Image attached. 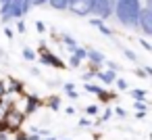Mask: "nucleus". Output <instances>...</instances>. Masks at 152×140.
Segmentation results:
<instances>
[{"label": "nucleus", "instance_id": "nucleus-1", "mask_svg": "<svg viewBox=\"0 0 152 140\" xmlns=\"http://www.w3.org/2000/svg\"><path fill=\"white\" fill-rule=\"evenodd\" d=\"M142 2L140 0H115V11L113 15L123 27L137 29V15H140Z\"/></svg>", "mask_w": 152, "mask_h": 140}, {"label": "nucleus", "instance_id": "nucleus-2", "mask_svg": "<svg viewBox=\"0 0 152 140\" xmlns=\"http://www.w3.org/2000/svg\"><path fill=\"white\" fill-rule=\"evenodd\" d=\"M31 11L29 0H4L0 2V19L2 23H9L11 19H21Z\"/></svg>", "mask_w": 152, "mask_h": 140}, {"label": "nucleus", "instance_id": "nucleus-3", "mask_svg": "<svg viewBox=\"0 0 152 140\" xmlns=\"http://www.w3.org/2000/svg\"><path fill=\"white\" fill-rule=\"evenodd\" d=\"M137 29H142L144 36H152V7L142 4L137 15Z\"/></svg>", "mask_w": 152, "mask_h": 140}, {"label": "nucleus", "instance_id": "nucleus-4", "mask_svg": "<svg viewBox=\"0 0 152 140\" xmlns=\"http://www.w3.org/2000/svg\"><path fill=\"white\" fill-rule=\"evenodd\" d=\"M113 11H115V0H94L92 13H94L98 19L106 21V19L113 15Z\"/></svg>", "mask_w": 152, "mask_h": 140}, {"label": "nucleus", "instance_id": "nucleus-5", "mask_svg": "<svg viewBox=\"0 0 152 140\" xmlns=\"http://www.w3.org/2000/svg\"><path fill=\"white\" fill-rule=\"evenodd\" d=\"M92 7H94V0H69V4H67V9L79 17L92 15Z\"/></svg>", "mask_w": 152, "mask_h": 140}, {"label": "nucleus", "instance_id": "nucleus-6", "mask_svg": "<svg viewBox=\"0 0 152 140\" xmlns=\"http://www.w3.org/2000/svg\"><path fill=\"white\" fill-rule=\"evenodd\" d=\"M86 59H88L90 63H94V65H102V63H106V57H104L102 52H98V50H88Z\"/></svg>", "mask_w": 152, "mask_h": 140}, {"label": "nucleus", "instance_id": "nucleus-7", "mask_svg": "<svg viewBox=\"0 0 152 140\" xmlns=\"http://www.w3.org/2000/svg\"><path fill=\"white\" fill-rule=\"evenodd\" d=\"M42 63H44V65H52V67H56V69L63 67V63H61L54 55H50V52H44V55H42Z\"/></svg>", "mask_w": 152, "mask_h": 140}, {"label": "nucleus", "instance_id": "nucleus-8", "mask_svg": "<svg viewBox=\"0 0 152 140\" xmlns=\"http://www.w3.org/2000/svg\"><path fill=\"white\" fill-rule=\"evenodd\" d=\"M94 73L102 80V84H113V82H115V77H117V75H115L117 71H113V69H108V71H104V73H102V71H94Z\"/></svg>", "mask_w": 152, "mask_h": 140}, {"label": "nucleus", "instance_id": "nucleus-9", "mask_svg": "<svg viewBox=\"0 0 152 140\" xmlns=\"http://www.w3.org/2000/svg\"><path fill=\"white\" fill-rule=\"evenodd\" d=\"M92 25H94V27H98V29H100V34H104V36H113V32L104 25V21H102V19H98V17H96V19H92Z\"/></svg>", "mask_w": 152, "mask_h": 140}, {"label": "nucleus", "instance_id": "nucleus-10", "mask_svg": "<svg viewBox=\"0 0 152 140\" xmlns=\"http://www.w3.org/2000/svg\"><path fill=\"white\" fill-rule=\"evenodd\" d=\"M88 92H92V94H98V96H102V98H108L106 96V92H104V88H100V86H94V84H86L83 86Z\"/></svg>", "mask_w": 152, "mask_h": 140}, {"label": "nucleus", "instance_id": "nucleus-11", "mask_svg": "<svg viewBox=\"0 0 152 140\" xmlns=\"http://www.w3.org/2000/svg\"><path fill=\"white\" fill-rule=\"evenodd\" d=\"M48 4L56 11H67V4H69V0H48Z\"/></svg>", "mask_w": 152, "mask_h": 140}, {"label": "nucleus", "instance_id": "nucleus-12", "mask_svg": "<svg viewBox=\"0 0 152 140\" xmlns=\"http://www.w3.org/2000/svg\"><path fill=\"white\" fill-rule=\"evenodd\" d=\"M73 55H75L79 61H83V59H86V55H88V50H86V48H75V50H73Z\"/></svg>", "mask_w": 152, "mask_h": 140}, {"label": "nucleus", "instance_id": "nucleus-13", "mask_svg": "<svg viewBox=\"0 0 152 140\" xmlns=\"http://www.w3.org/2000/svg\"><path fill=\"white\" fill-rule=\"evenodd\" d=\"M23 57H25L27 61H34V59H36V52H34L31 48H23Z\"/></svg>", "mask_w": 152, "mask_h": 140}, {"label": "nucleus", "instance_id": "nucleus-14", "mask_svg": "<svg viewBox=\"0 0 152 140\" xmlns=\"http://www.w3.org/2000/svg\"><path fill=\"white\" fill-rule=\"evenodd\" d=\"M123 52H125V57H127L129 61H137V57H135V52H133V50H129V48H123Z\"/></svg>", "mask_w": 152, "mask_h": 140}, {"label": "nucleus", "instance_id": "nucleus-15", "mask_svg": "<svg viewBox=\"0 0 152 140\" xmlns=\"http://www.w3.org/2000/svg\"><path fill=\"white\" fill-rule=\"evenodd\" d=\"M63 42H65L67 46H71V48H75V40H73L71 36H63Z\"/></svg>", "mask_w": 152, "mask_h": 140}, {"label": "nucleus", "instance_id": "nucleus-16", "mask_svg": "<svg viewBox=\"0 0 152 140\" xmlns=\"http://www.w3.org/2000/svg\"><path fill=\"white\" fill-rule=\"evenodd\" d=\"M115 84H117L119 90H127V82H125V80H117V77H115Z\"/></svg>", "mask_w": 152, "mask_h": 140}, {"label": "nucleus", "instance_id": "nucleus-17", "mask_svg": "<svg viewBox=\"0 0 152 140\" xmlns=\"http://www.w3.org/2000/svg\"><path fill=\"white\" fill-rule=\"evenodd\" d=\"M131 96L133 98H146V92L144 90H131Z\"/></svg>", "mask_w": 152, "mask_h": 140}, {"label": "nucleus", "instance_id": "nucleus-18", "mask_svg": "<svg viewBox=\"0 0 152 140\" xmlns=\"http://www.w3.org/2000/svg\"><path fill=\"white\" fill-rule=\"evenodd\" d=\"M27 102H29V105H27V113H29V111H34V109L38 107V100H36V98H29Z\"/></svg>", "mask_w": 152, "mask_h": 140}, {"label": "nucleus", "instance_id": "nucleus-19", "mask_svg": "<svg viewBox=\"0 0 152 140\" xmlns=\"http://www.w3.org/2000/svg\"><path fill=\"white\" fill-rule=\"evenodd\" d=\"M50 107H52L54 111H58V109H61V100H58V98H52V100H50Z\"/></svg>", "mask_w": 152, "mask_h": 140}, {"label": "nucleus", "instance_id": "nucleus-20", "mask_svg": "<svg viewBox=\"0 0 152 140\" xmlns=\"http://www.w3.org/2000/svg\"><path fill=\"white\" fill-rule=\"evenodd\" d=\"M86 113H88V115H96V113H98V107H96V105H90V107L86 109Z\"/></svg>", "mask_w": 152, "mask_h": 140}, {"label": "nucleus", "instance_id": "nucleus-21", "mask_svg": "<svg viewBox=\"0 0 152 140\" xmlns=\"http://www.w3.org/2000/svg\"><path fill=\"white\" fill-rule=\"evenodd\" d=\"M69 63H71V65H73V67H79V63H81V61H79V59H77V57H75V55H73V57H71V59H69Z\"/></svg>", "mask_w": 152, "mask_h": 140}, {"label": "nucleus", "instance_id": "nucleus-22", "mask_svg": "<svg viewBox=\"0 0 152 140\" xmlns=\"http://www.w3.org/2000/svg\"><path fill=\"white\" fill-rule=\"evenodd\" d=\"M29 2H31V7H40V4H46L48 0H29Z\"/></svg>", "mask_w": 152, "mask_h": 140}, {"label": "nucleus", "instance_id": "nucleus-23", "mask_svg": "<svg viewBox=\"0 0 152 140\" xmlns=\"http://www.w3.org/2000/svg\"><path fill=\"white\" fill-rule=\"evenodd\" d=\"M63 88H65V92H71V90H75V84H71V82H69V84H65Z\"/></svg>", "mask_w": 152, "mask_h": 140}, {"label": "nucleus", "instance_id": "nucleus-24", "mask_svg": "<svg viewBox=\"0 0 152 140\" xmlns=\"http://www.w3.org/2000/svg\"><path fill=\"white\" fill-rule=\"evenodd\" d=\"M17 21H19V19H17ZM17 29L23 34V32H25V23H23V21H19V23H17Z\"/></svg>", "mask_w": 152, "mask_h": 140}, {"label": "nucleus", "instance_id": "nucleus-25", "mask_svg": "<svg viewBox=\"0 0 152 140\" xmlns=\"http://www.w3.org/2000/svg\"><path fill=\"white\" fill-rule=\"evenodd\" d=\"M90 123H92V121H90V119H86V117H83V119H79V125H81V127H86V125H90Z\"/></svg>", "mask_w": 152, "mask_h": 140}, {"label": "nucleus", "instance_id": "nucleus-26", "mask_svg": "<svg viewBox=\"0 0 152 140\" xmlns=\"http://www.w3.org/2000/svg\"><path fill=\"white\" fill-rule=\"evenodd\" d=\"M140 42H142V46H144L146 50H152V46H150V42H146V40H140Z\"/></svg>", "mask_w": 152, "mask_h": 140}, {"label": "nucleus", "instance_id": "nucleus-27", "mask_svg": "<svg viewBox=\"0 0 152 140\" xmlns=\"http://www.w3.org/2000/svg\"><path fill=\"white\" fill-rule=\"evenodd\" d=\"M110 115H113V111H104V115H102V121H106V119H110Z\"/></svg>", "mask_w": 152, "mask_h": 140}, {"label": "nucleus", "instance_id": "nucleus-28", "mask_svg": "<svg viewBox=\"0 0 152 140\" xmlns=\"http://www.w3.org/2000/svg\"><path fill=\"white\" fill-rule=\"evenodd\" d=\"M115 113H117V115H119V117H125V111H123V109H119V107H117V109H115Z\"/></svg>", "mask_w": 152, "mask_h": 140}, {"label": "nucleus", "instance_id": "nucleus-29", "mask_svg": "<svg viewBox=\"0 0 152 140\" xmlns=\"http://www.w3.org/2000/svg\"><path fill=\"white\" fill-rule=\"evenodd\" d=\"M36 27H38V32H44V23H40V21L36 23Z\"/></svg>", "mask_w": 152, "mask_h": 140}, {"label": "nucleus", "instance_id": "nucleus-30", "mask_svg": "<svg viewBox=\"0 0 152 140\" xmlns=\"http://www.w3.org/2000/svg\"><path fill=\"white\" fill-rule=\"evenodd\" d=\"M27 140H40V136L38 134H31V136H27Z\"/></svg>", "mask_w": 152, "mask_h": 140}, {"label": "nucleus", "instance_id": "nucleus-31", "mask_svg": "<svg viewBox=\"0 0 152 140\" xmlns=\"http://www.w3.org/2000/svg\"><path fill=\"white\" fill-rule=\"evenodd\" d=\"M144 4H146V7H150V4H152V0H144Z\"/></svg>", "mask_w": 152, "mask_h": 140}, {"label": "nucleus", "instance_id": "nucleus-32", "mask_svg": "<svg viewBox=\"0 0 152 140\" xmlns=\"http://www.w3.org/2000/svg\"><path fill=\"white\" fill-rule=\"evenodd\" d=\"M0 92H4V84L2 82H0Z\"/></svg>", "mask_w": 152, "mask_h": 140}, {"label": "nucleus", "instance_id": "nucleus-33", "mask_svg": "<svg viewBox=\"0 0 152 140\" xmlns=\"http://www.w3.org/2000/svg\"><path fill=\"white\" fill-rule=\"evenodd\" d=\"M0 140H9V138H7V136H4V134H0Z\"/></svg>", "mask_w": 152, "mask_h": 140}, {"label": "nucleus", "instance_id": "nucleus-34", "mask_svg": "<svg viewBox=\"0 0 152 140\" xmlns=\"http://www.w3.org/2000/svg\"><path fill=\"white\" fill-rule=\"evenodd\" d=\"M46 140H56V138H54V136H50V138H46Z\"/></svg>", "mask_w": 152, "mask_h": 140}, {"label": "nucleus", "instance_id": "nucleus-35", "mask_svg": "<svg viewBox=\"0 0 152 140\" xmlns=\"http://www.w3.org/2000/svg\"><path fill=\"white\" fill-rule=\"evenodd\" d=\"M17 140H27V138H17Z\"/></svg>", "mask_w": 152, "mask_h": 140}, {"label": "nucleus", "instance_id": "nucleus-36", "mask_svg": "<svg viewBox=\"0 0 152 140\" xmlns=\"http://www.w3.org/2000/svg\"><path fill=\"white\" fill-rule=\"evenodd\" d=\"M65 140H69V138H65Z\"/></svg>", "mask_w": 152, "mask_h": 140}]
</instances>
